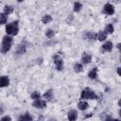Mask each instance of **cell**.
Wrapping results in <instances>:
<instances>
[{"mask_svg": "<svg viewBox=\"0 0 121 121\" xmlns=\"http://www.w3.org/2000/svg\"><path fill=\"white\" fill-rule=\"evenodd\" d=\"M96 76H97V68H96V67H94V68L88 73V77H89V78H91V79H95V78H96Z\"/></svg>", "mask_w": 121, "mask_h": 121, "instance_id": "obj_14", "label": "cell"}, {"mask_svg": "<svg viewBox=\"0 0 121 121\" xmlns=\"http://www.w3.org/2000/svg\"><path fill=\"white\" fill-rule=\"evenodd\" d=\"M1 120H11V117H10V116H8V115H6V116L2 117V118H1Z\"/></svg>", "mask_w": 121, "mask_h": 121, "instance_id": "obj_26", "label": "cell"}, {"mask_svg": "<svg viewBox=\"0 0 121 121\" xmlns=\"http://www.w3.org/2000/svg\"><path fill=\"white\" fill-rule=\"evenodd\" d=\"M11 44H12V38L10 37V35H5L3 37V40H2V45H1V52L2 53H7L10 47H11Z\"/></svg>", "mask_w": 121, "mask_h": 121, "instance_id": "obj_1", "label": "cell"}, {"mask_svg": "<svg viewBox=\"0 0 121 121\" xmlns=\"http://www.w3.org/2000/svg\"><path fill=\"white\" fill-rule=\"evenodd\" d=\"M103 12L108 15H112L114 13V8L112 4H106L103 8Z\"/></svg>", "mask_w": 121, "mask_h": 121, "instance_id": "obj_6", "label": "cell"}, {"mask_svg": "<svg viewBox=\"0 0 121 121\" xmlns=\"http://www.w3.org/2000/svg\"><path fill=\"white\" fill-rule=\"evenodd\" d=\"M67 118L70 120V121H74L78 118V112L76 110H71L68 112L67 113Z\"/></svg>", "mask_w": 121, "mask_h": 121, "instance_id": "obj_9", "label": "cell"}, {"mask_svg": "<svg viewBox=\"0 0 121 121\" xmlns=\"http://www.w3.org/2000/svg\"><path fill=\"white\" fill-rule=\"evenodd\" d=\"M16 53H17V55H22V54L26 53V45H25V44H20V45H18Z\"/></svg>", "mask_w": 121, "mask_h": 121, "instance_id": "obj_15", "label": "cell"}, {"mask_svg": "<svg viewBox=\"0 0 121 121\" xmlns=\"http://www.w3.org/2000/svg\"><path fill=\"white\" fill-rule=\"evenodd\" d=\"M88 107H89V104H88L84 99H81V100L78 103V108L79 110H81V111H85L86 109H88Z\"/></svg>", "mask_w": 121, "mask_h": 121, "instance_id": "obj_11", "label": "cell"}, {"mask_svg": "<svg viewBox=\"0 0 121 121\" xmlns=\"http://www.w3.org/2000/svg\"><path fill=\"white\" fill-rule=\"evenodd\" d=\"M33 118H32V116L29 114V113H25L24 115H21L20 117H19V120H23V121H25V120H26V121H29V120H32Z\"/></svg>", "mask_w": 121, "mask_h": 121, "instance_id": "obj_20", "label": "cell"}, {"mask_svg": "<svg viewBox=\"0 0 121 121\" xmlns=\"http://www.w3.org/2000/svg\"><path fill=\"white\" fill-rule=\"evenodd\" d=\"M112 47H113V44H112V42H106V43L102 45V48H103L105 51H108V52L112 51Z\"/></svg>", "mask_w": 121, "mask_h": 121, "instance_id": "obj_13", "label": "cell"}, {"mask_svg": "<svg viewBox=\"0 0 121 121\" xmlns=\"http://www.w3.org/2000/svg\"><path fill=\"white\" fill-rule=\"evenodd\" d=\"M17 1H18V2H22L23 0H17Z\"/></svg>", "mask_w": 121, "mask_h": 121, "instance_id": "obj_29", "label": "cell"}, {"mask_svg": "<svg viewBox=\"0 0 121 121\" xmlns=\"http://www.w3.org/2000/svg\"><path fill=\"white\" fill-rule=\"evenodd\" d=\"M32 106L34 108H37V109H43L46 107V101L45 100H42V99H36L34 100V102L32 103Z\"/></svg>", "mask_w": 121, "mask_h": 121, "instance_id": "obj_5", "label": "cell"}, {"mask_svg": "<svg viewBox=\"0 0 121 121\" xmlns=\"http://www.w3.org/2000/svg\"><path fill=\"white\" fill-rule=\"evenodd\" d=\"M52 21V17H51V15H49V14H46V15H44L43 18H42V22L43 23V24H48V23H50Z\"/></svg>", "mask_w": 121, "mask_h": 121, "instance_id": "obj_21", "label": "cell"}, {"mask_svg": "<svg viewBox=\"0 0 121 121\" xmlns=\"http://www.w3.org/2000/svg\"><path fill=\"white\" fill-rule=\"evenodd\" d=\"M31 98H32L33 100L39 99V98H41V94H40L39 92H33V93L31 94Z\"/></svg>", "mask_w": 121, "mask_h": 121, "instance_id": "obj_25", "label": "cell"}, {"mask_svg": "<svg viewBox=\"0 0 121 121\" xmlns=\"http://www.w3.org/2000/svg\"><path fill=\"white\" fill-rule=\"evenodd\" d=\"M91 116H93V113H90V114L86 115V116H85V118H88V117H91Z\"/></svg>", "mask_w": 121, "mask_h": 121, "instance_id": "obj_28", "label": "cell"}, {"mask_svg": "<svg viewBox=\"0 0 121 121\" xmlns=\"http://www.w3.org/2000/svg\"><path fill=\"white\" fill-rule=\"evenodd\" d=\"M53 60H54V64H55L57 70L61 71L63 69V60H62L61 57L59 54H56L53 56Z\"/></svg>", "mask_w": 121, "mask_h": 121, "instance_id": "obj_4", "label": "cell"}, {"mask_svg": "<svg viewBox=\"0 0 121 121\" xmlns=\"http://www.w3.org/2000/svg\"><path fill=\"white\" fill-rule=\"evenodd\" d=\"M86 38L89 41H95V40H96V34L93 33V32H87L86 33Z\"/></svg>", "mask_w": 121, "mask_h": 121, "instance_id": "obj_19", "label": "cell"}, {"mask_svg": "<svg viewBox=\"0 0 121 121\" xmlns=\"http://www.w3.org/2000/svg\"><path fill=\"white\" fill-rule=\"evenodd\" d=\"M53 96H54V94H53V90H52V89L47 90V91L43 94V98H44L45 100H47V101H51L52 98H53Z\"/></svg>", "mask_w": 121, "mask_h": 121, "instance_id": "obj_10", "label": "cell"}, {"mask_svg": "<svg viewBox=\"0 0 121 121\" xmlns=\"http://www.w3.org/2000/svg\"><path fill=\"white\" fill-rule=\"evenodd\" d=\"M74 70L76 73H80L83 71V66L81 63H76L75 66H74Z\"/></svg>", "mask_w": 121, "mask_h": 121, "instance_id": "obj_22", "label": "cell"}, {"mask_svg": "<svg viewBox=\"0 0 121 121\" xmlns=\"http://www.w3.org/2000/svg\"><path fill=\"white\" fill-rule=\"evenodd\" d=\"M117 74H118L119 76H121V73H120V67L117 68Z\"/></svg>", "mask_w": 121, "mask_h": 121, "instance_id": "obj_27", "label": "cell"}, {"mask_svg": "<svg viewBox=\"0 0 121 121\" xmlns=\"http://www.w3.org/2000/svg\"><path fill=\"white\" fill-rule=\"evenodd\" d=\"M113 30H114V28H113V26L112 25V24H108L106 26H105V32L108 34H112V32H113Z\"/></svg>", "mask_w": 121, "mask_h": 121, "instance_id": "obj_18", "label": "cell"}, {"mask_svg": "<svg viewBox=\"0 0 121 121\" xmlns=\"http://www.w3.org/2000/svg\"><path fill=\"white\" fill-rule=\"evenodd\" d=\"M81 8H82V5L79 3V2H76L74 3V6H73V9L75 12H79L81 10Z\"/></svg>", "mask_w": 121, "mask_h": 121, "instance_id": "obj_17", "label": "cell"}, {"mask_svg": "<svg viewBox=\"0 0 121 121\" xmlns=\"http://www.w3.org/2000/svg\"><path fill=\"white\" fill-rule=\"evenodd\" d=\"M12 12H13V7H12V6H8V5H6V6L4 7V13H5V14L9 15V14H11Z\"/></svg>", "mask_w": 121, "mask_h": 121, "instance_id": "obj_16", "label": "cell"}, {"mask_svg": "<svg viewBox=\"0 0 121 121\" xmlns=\"http://www.w3.org/2000/svg\"><path fill=\"white\" fill-rule=\"evenodd\" d=\"M54 35H55V32H54L53 29H50V28H49V29H47V31L45 32V36H46L47 38H49V39L53 38Z\"/></svg>", "mask_w": 121, "mask_h": 121, "instance_id": "obj_24", "label": "cell"}, {"mask_svg": "<svg viewBox=\"0 0 121 121\" xmlns=\"http://www.w3.org/2000/svg\"><path fill=\"white\" fill-rule=\"evenodd\" d=\"M7 21H8V16H7V14H5L4 12H3V13H0V25L6 24Z\"/></svg>", "mask_w": 121, "mask_h": 121, "instance_id": "obj_23", "label": "cell"}, {"mask_svg": "<svg viewBox=\"0 0 121 121\" xmlns=\"http://www.w3.org/2000/svg\"><path fill=\"white\" fill-rule=\"evenodd\" d=\"M80 98L81 99H97V95L91 88L86 87L85 89L82 90L80 94Z\"/></svg>", "mask_w": 121, "mask_h": 121, "instance_id": "obj_2", "label": "cell"}, {"mask_svg": "<svg viewBox=\"0 0 121 121\" xmlns=\"http://www.w3.org/2000/svg\"><path fill=\"white\" fill-rule=\"evenodd\" d=\"M9 85V78L7 76L0 77V87H7Z\"/></svg>", "mask_w": 121, "mask_h": 121, "instance_id": "obj_8", "label": "cell"}, {"mask_svg": "<svg viewBox=\"0 0 121 121\" xmlns=\"http://www.w3.org/2000/svg\"><path fill=\"white\" fill-rule=\"evenodd\" d=\"M6 32L8 35H17L19 32V26H18V21H14L10 24H8L6 26Z\"/></svg>", "mask_w": 121, "mask_h": 121, "instance_id": "obj_3", "label": "cell"}, {"mask_svg": "<svg viewBox=\"0 0 121 121\" xmlns=\"http://www.w3.org/2000/svg\"><path fill=\"white\" fill-rule=\"evenodd\" d=\"M81 61H82L84 64H88V63H90V62L92 61V56H91L89 53L84 52L83 55H82V57H81Z\"/></svg>", "mask_w": 121, "mask_h": 121, "instance_id": "obj_7", "label": "cell"}, {"mask_svg": "<svg viewBox=\"0 0 121 121\" xmlns=\"http://www.w3.org/2000/svg\"><path fill=\"white\" fill-rule=\"evenodd\" d=\"M107 38V33L105 31H99L97 34H96V40L100 41V42H103L105 41Z\"/></svg>", "mask_w": 121, "mask_h": 121, "instance_id": "obj_12", "label": "cell"}]
</instances>
